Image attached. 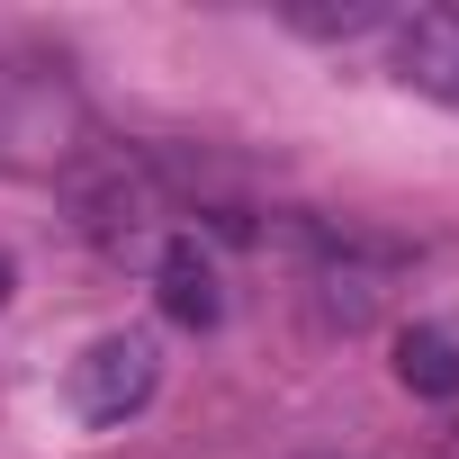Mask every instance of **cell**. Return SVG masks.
I'll return each mask as SVG.
<instances>
[{
    "mask_svg": "<svg viewBox=\"0 0 459 459\" xmlns=\"http://www.w3.org/2000/svg\"><path fill=\"white\" fill-rule=\"evenodd\" d=\"M298 37H360V28H378L387 10H378V0H342V10H280Z\"/></svg>",
    "mask_w": 459,
    "mask_h": 459,
    "instance_id": "obj_6",
    "label": "cell"
},
{
    "mask_svg": "<svg viewBox=\"0 0 459 459\" xmlns=\"http://www.w3.org/2000/svg\"><path fill=\"white\" fill-rule=\"evenodd\" d=\"M0 298H10V253H0Z\"/></svg>",
    "mask_w": 459,
    "mask_h": 459,
    "instance_id": "obj_7",
    "label": "cell"
},
{
    "mask_svg": "<svg viewBox=\"0 0 459 459\" xmlns=\"http://www.w3.org/2000/svg\"><path fill=\"white\" fill-rule=\"evenodd\" d=\"M396 378H405L414 396H459V342H450L441 325L396 333Z\"/></svg>",
    "mask_w": 459,
    "mask_h": 459,
    "instance_id": "obj_5",
    "label": "cell"
},
{
    "mask_svg": "<svg viewBox=\"0 0 459 459\" xmlns=\"http://www.w3.org/2000/svg\"><path fill=\"white\" fill-rule=\"evenodd\" d=\"M64 207H73V225L100 253H135L153 235V216H162V180H153L144 153H117L108 144V153H82L64 171Z\"/></svg>",
    "mask_w": 459,
    "mask_h": 459,
    "instance_id": "obj_1",
    "label": "cell"
},
{
    "mask_svg": "<svg viewBox=\"0 0 459 459\" xmlns=\"http://www.w3.org/2000/svg\"><path fill=\"white\" fill-rule=\"evenodd\" d=\"M162 378V351L153 333H100L82 360H73V414L82 423H126Z\"/></svg>",
    "mask_w": 459,
    "mask_h": 459,
    "instance_id": "obj_2",
    "label": "cell"
},
{
    "mask_svg": "<svg viewBox=\"0 0 459 459\" xmlns=\"http://www.w3.org/2000/svg\"><path fill=\"white\" fill-rule=\"evenodd\" d=\"M162 316L171 325H189V333H207V325H225V271H216V253L207 244H162Z\"/></svg>",
    "mask_w": 459,
    "mask_h": 459,
    "instance_id": "obj_4",
    "label": "cell"
},
{
    "mask_svg": "<svg viewBox=\"0 0 459 459\" xmlns=\"http://www.w3.org/2000/svg\"><path fill=\"white\" fill-rule=\"evenodd\" d=\"M396 82L459 108V10H414L396 28Z\"/></svg>",
    "mask_w": 459,
    "mask_h": 459,
    "instance_id": "obj_3",
    "label": "cell"
}]
</instances>
